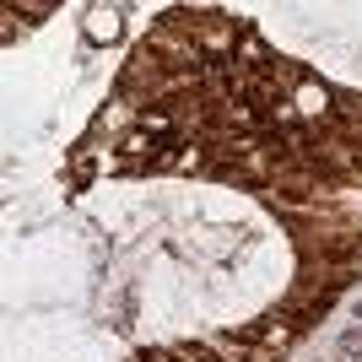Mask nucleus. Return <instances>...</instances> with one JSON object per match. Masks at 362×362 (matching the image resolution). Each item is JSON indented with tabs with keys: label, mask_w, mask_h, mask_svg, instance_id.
Instances as JSON below:
<instances>
[{
	"label": "nucleus",
	"mask_w": 362,
	"mask_h": 362,
	"mask_svg": "<svg viewBox=\"0 0 362 362\" xmlns=\"http://www.w3.org/2000/svg\"><path fill=\"white\" fill-rule=\"evenodd\" d=\"M87 38H98V44L119 38V11H114V6H92L87 11Z\"/></svg>",
	"instance_id": "obj_1"
},
{
	"label": "nucleus",
	"mask_w": 362,
	"mask_h": 362,
	"mask_svg": "<svg viewBox=\"0 0 362 362\" xmlns=\"http://www.w3.org/2000/svg\"><path fill=\"white\" fill-rule=\"evenodd\" d=\"M298 103H303V114H325V92H319V87H303Z\"/></svg>",
	"instance_id": "obj_2"
}]
</instances>
